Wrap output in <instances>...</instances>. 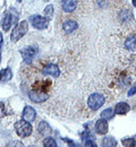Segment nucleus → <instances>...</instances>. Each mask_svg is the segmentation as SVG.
Wrapping results in <instances>:
<instances>
[{
	"instance_id": "1",
	"label": "nucleus",
	"mask_w": 136,
	"mask_h": 147,
	"mask_svg": "<svg viewBox=\"0 0 136 147\" xmlns=\"http://www.w3.org/2000/svg\"><path fill=\"white\" fill-rule=\"evenodd\" d=\"M27 31H28V22L27 20H23V22L18 23L12 32V35H10L12 42H17L27 33Z\"/></svg>"
},
{
	"instance_id": "2",
	"label": "nucleus",
	"mask_w": 136,
	"mask_h": 147,
	"mask_svg": "<svg viewBox=\"0 0 136 147\" xmlns=\"http://www.w3.org/2000/svg\"><path fill=\"white\" fill-rule=\"evenodd\" d=\"M15 131L20 137H28L30 135H32L33 128L30 121L22 119L15 123Z\"/></svg>"
},
{
	"instance_id": "3",
	"label": "nucleus",
	"mask_w": 136,
	"mask_h": 147,
	"mask_svg": "<svg viewBox=\"0 0 136 147\" xmlns=\"http://www.w3.org/2000/svg\"><path fill=\"white\" fill-rule=\"evenodd\" d=\"M104 102H106V98H104V96L102 94H100V93H93L87 98V107L91 110L97 111L104 105Z\"/></svg>"
},
{
	"instance_id": "4",
	"label": "nucleus",
	"mask_w": 136,
	"mask_h": 147,
	"mask_svg": "<svg viewBox=\"0 0 136 147\" xmlns=\"http://www.w3.org/2000/svg\"><path fill=\"white\" fill-rule=\"evenodd\" d=\"M30 22L32 24V26L37 30H44L48 27L50 18H48L47 16H41V15H33L30 17Z\"/></svg>"
},
{
	"instance_id": "5",
	"label": "nucleus",
	"mask_w": 136,
	"mask_h": 147,
	"mask_svg": "<svg viewBox=\"0 0 136 147\" xmlns=\"http://www.w3.org/2000/svg\"><path fill=\"white\" fill-rule=\"evenodd\" d=\"M38 53V47L35 45H30V47H25L20 50V55L23 60L26 62V63H31L32 62V59L35 57V55Z\"/></svg>"
},
{
	"instance_id": "6",
	"label": "nucleus",
	"mask_w": 136,
	"mask_h": 147,
	"mask_svg": "<svg viewBox=\"0 0 136 147\" xmlns=\"http://www.w3.org/2000/svg\"><path fill=\"white\" fill-rule=\"evenodd\" d=\"M28 97L34 103H43L49 98V94L44 93L43 91L34 90V91H31L28 93Z\"/></svg>"
},
{
	"instance_id": "7",
	"label": "nucleus",
	"mask_w": 136,
	"mask_h": 147,
	"mask_svg": "<svg viewBox=\"0 0 136 147\" xmlns=\"http://www.w3.org/2000/svg\"><path fill=\"white\" fill-rule=\"evenodd\" d=\"M42 74L43 75H49L51 77H55V78H58L59 75H60V69L56 63H52V62H48L43 66L42 68Z\"/></svg>"
},
{
	"instance_id": "8",
	"label": "nucleus",
	"mask_w": 136,
	"mask_h": 147,
	"mask_svg": "<svg viewBox=\"0 0 136 147\" xmlns=\"http://www.w3.org/2000/svg\"><path fill=\"white\" fill-rule=\"evenodd\" d=\"M95 132L97 135H107L108 134V130H109V126H108V120L101 118L99 119L97 122H95Z\"/></svg>"
},
{
	"instance_id": "9",
	"label": "nucleus",
	"mask_w": 136,
	"mask_h": 147,
	"mask_svg": "<svg viewBox=\"0 0 136 147\" xmlns=\"http://www.w3.org/2000/svg\"><path fill=\"white\" fill-rule=\"evenodd\" d=\"M22 118L26 121H30V122H33L37 118V111L34 110L32 107H25L24 110H23V113H22Z\"/></svg>"
},
{
	"instance_id": "10",
	"label": "nucleus",
	"mask_w": 136,
	"mask_h": 147,
	"mask_svg": "<svg viewBox=\"0 0 136 147\" xmlns=\"http://www.w3.org/2000/svg\"><path fill=\"white\" fill-rule=\"evenodd\" d=\"M77 0H61V8L65 13H73L77 8Z\"/></svg>"
},
{
	"instance_id": "11",
	"label": "nucleus",
	"mask_w": 136,
	"mask_h": 147,
	"mask_svg": "<svg viewBox=\"0 0 136 147\" xmlns=\"http://www.w3.org/2000/svg\"><path fill=\"white\" fill-rule=\"evenodd\" d=\"M78 27V24L77 22L73 20V19H69V20H66L62 25V28L65 31L66 34H72L74 31H76Z\"/></svg>"
},
{
	"instance_id": "12",
	"label": "nucleus",
	"mask_w": 136,
	"mask_h": 147,
	"mask_svg": "<svg viewBox=\"0 0 136 147\" xmlns=\"http://www.w3.org/2000/svg\"><path fill=\"white\" fill-rule=\"evenodd\" d=\"M129 110H131V107L125 102H119L115 107V113L119 114V115H124V114L128 113Z\"/></svg>"
},
{
	"instance_id": "13",
	"label": "nucleus",
	"mask_w": 136,
	"mask_h": 147,
	"mask_svg": "<svg viewBox=\"0 0 136 147\" xmlns=\"http://www.w3.org/2000/svg\"><path fill=\"white\" fill-rule=\"evenodd\" d=\"M12 24H13V15L9 11H6L3 15V20H2V30L5 32H8Z\"/></svg>"
},
{
	"instance_id": "14",
	"label": "nucleus",
	"mask_w": 136,
	"mask_h": 147,
	"mask_svg": "<svg viewBox=\"0 0 136 147\" xmlns=\"http://www.w3.org/2000/svg\"><path fill=\"white\" fill-rule=\"evenodd\" d=\"M38 131H39V134L41 136H48V135L51 134V128H50L48 122L41 121L39 123V126H38Z\"/></svg>"
},
{
	"instance_id": "15",
	"label": "nucleus",
	"mask_w": 136,
	"mask_h": 147,
	"mask_svg": "<svg viewBox=\"0 0 136 147\" xmlns=\"http://www.w3.org/2000/svg\"><path fill=\"white\" fill-rule=\"evenodd\" d=\"M12 77H13V73H12L10 68H6V69H2L0 71V82L1 83H5V82L10 80Z\"/></svg>"
},
{
	"instance_id": "16",
	"label": "nucleus",
	"mask_w": 136,
	"mask_h": 147,
	"mask_svg": "<svg viewBox=\"0 0 136 147\" xmlns=\"http://www.w3.org/2000/svg\"><path fill=\"white\" fill-rule=\"evenodd\" d=\"M125 48L129 51H136V36H129L125 41Z\"/></svg>"
},
{
	"instance_id": "17",
	"label": "nucleus",
	"mask_w": 136,
	"mask_h": 147,
	"mask_svg": "<svg viewBox=\"0 0 136 147\" xmlns=\"http://www.w3.org/2000/svg\"><path fill=\"white\" fill-rule=\"evenodd\" d=\"M115 114H116V113H115V110H114V109L108 108V109H106V110L102 111L101 117H102L103 119H106V120H110V119H112V118H114V115H115Z\"/></svg>"
},
{
	"instance_id": "18",
	"label": "nucleus",
	"mask_w": 136,
	"mask_h": 147,
	"mask_svg": "<svg viewBox=\"0 0 136 147\" xmlns=\"http://www.w3.org/2000/svg\"><path fill=\"white\" fill-rule=\"evenodd\" d=\"M117 142L112 137H106L102 140V146H116Z\"/></svg>"
},
{
	"instance_id": "19",
	"label": "nucleus",
	"mask_w": 136,
	"mask_h": 147,
	"mask_svg": "<svg viewBox=\"0 0 136 147\" xmlns=\"http://www.w3.org/2000/svg\"><path fill=\"white\" fill-rule=\"evenodd\" d=\"M43 146L44 147H57V143H56V140L53 139V138H51V137H47L45 139H43Z\"/></svg>"
},
{
	"instance_id": "20",
	"label": "nucleus",
	"mask_w": 136,
	"mask_h": 147,
	"mask_svg": "<svg viewBox=\"0 0 136 147\" xmlns=\"http://www.w3.org/2000/svg\"><path fill=\"white\" fill-rule=\"evenodd\" d=\"M44 15H45L48 18H51V17H52V15H53V7H52V5H48V6L45 7V9H44Z\"/></svg>"
},
{
	"instance_id": "21",
	"label": "nucleus",
	"mask_w": 136,
	"mask_h": 147,
	"mask_svg": "<svg viewBox=\"0 0 136 147\" xmlns=\"http://www.w3.org/2000/svg\"><path fill=\"white\" fill-rule=\"evenodd\" d=\"M135 140L133 138H127V139L122 140V145L124 146H135Z\"/></svg>"
},
{
	"instance_id": "22",
	"label": "nucleus",
	"mask_w": 136,
	"mask_h": 147,
	"mask_svg": "<svg viewBox=\"0 0 136 147\" xmlns=\"http://www.w3.org/2000/svg\"><path fill=\"white\" fill-rule=\"evenodd\" d=\"M84 145H85V146H93V147L97 146L95 142H94L93 139H90V138H89V139H86V140L84 142Z\"/></svg>"
},
{
	"instance_id": "23",
	"label": "nucleus",
	"mask_w": 136,
	"mask_h": 147,
	"mask_svg": "<svg viewBox=\"0 0 136 147\" xmlns=\"http://www.w3.org/2000/svg\"><path fill=\"white\" fill-rule=\"evenodd\" d=\"M135 94H136V83H135V85L129 90V92H128L127 95H128V96H132V95H135Z\"/></svg>"
},
{
	"instance_id": "24",
	"label": "nucleus",
	"mask_w": 136,
	"mask_h": 147,
	"mask_svg": "<svg viewBox=\"0 0 136 147\" xmlns=\"http://www.w3.org/2000/svg\"><path fill=\"white\" fill-rule=\"evenodd\" d=\"M2 34L0 33V60H1V47H2Z\"/></svg>"
},
{
	"instance_id": "25",
	"label": "nucleus",
	"mask_w": 136,
	"mask_h": 147,
	"mask_svg": "<svg viewBox=\"0 0 136 147\" xmlns=\"http://www.w3.org/2000/svg\"><path fill=\"white\" fill-rule=\"evenodd\" d=\"M132 2H133V6L136 7V0H132Z\"/></svg>"
},
{
	"instance_id": "26",
	"label": "nucleus",
	"mask_w": 136,
	"mask_h": 147,
	"mask_svg": "<svg viewBox=\"0 0 136 147\" xmlns=\"http://www.w3.org/2000/svg\"><path fill=\"white\" fill-rule=\"evenodd\" d=\"M0 107H1V108H3V107H5V105H3V103H2V102H0Z\"/></svg>"
},
{
	"instance_id": "27",
	"label": "nucleus",
	"mask_w": 136,
	"mask_h": 147,
	"mask_svg": "<svg viewBox=\"0 0 136 147\" xmlns=\"http://www.w3.org/2000/svg\"><path fill=\"white\" fill-rule=\"evenodd\" d=\"M17 1H20H20H22V0H17Z\"/></svg>"
}]
</instances>
